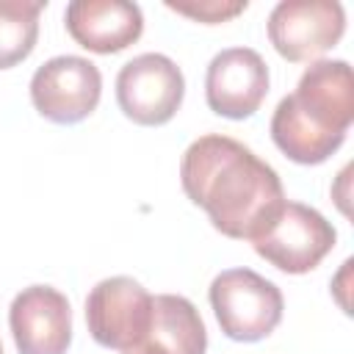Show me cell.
I'll use <instances>...</instances> for the list:
<instances>
[{
    "mask_svg": "<svg viewBox=\"0 0 354 354\" xmlns=\"http://www.w3.org/2000/svg\"><path fill=\"white\" fill-rule=\"evenodd\" d=\"M180 183L213 227L235 241H254L285 205L279 174L230 136H199L183 152Z\"/></svg>",
    "mask_w": 354,
    "mask_h": 354,
    "instance_id": "6da1fadb",
    "label": "cell"
},
{
    "mask_svg": "<svg viewBox=\"0 0 354 354\" xmlns=\"http://www.w3.org/2000/svg\"><path fill=\"white\" fill-rule=\"evenodd\" d=\"M354 122V80L348 61H313L271 116V138L301 166L332 158Z\"/></svg>",
    "mask_w": 354,
    "mask_h": 354,
    "instance_id": "7a4b0ae2",
    "label": "cell"
},
{
    "mask_svg": "<svg viewBox=\"0 0 354 354\" xmlns=\"http://www.w3.org/2000/svg\"><path fill=\"white\" fill-rule=\"evenodd\" d=\"M210 307L221 332L238 343L268 337L282 321L279 288L252 268H227L210 282Z\"/></svg>",
    "mask_w": 354,
    "mask_h": 354,
    "instance_id": "3957f363",
    "label": "cell"
},
{
    "mask_svg": "<svg viewBox=\"0 0 354 354\" xmlns=\"http://www.w3.org/2000/svg\"><path fill=\"white\" fill-rule=\"evenodd\" d=\"M335 227L315 207L285 199L252 246L274 268L285 274H307L335 249Z\"/></svg>",
    "mask_w": 354,
    "mask_h": 354,
    "instance_id": "277c9868",
    "label": "cell"
},
{
    "mask_svg": "<svg viewBox=\"0 0 354 354\" xmlns=\"http://www.w3.org/2000/svg\"><path fill=\"white\" fill-rule=\"evenodd\" d=\"M185 77L163 53H141L116 75V102L127 119L144 127L166 124L183 105Z\"/></svg>",
    "mask_w": 354,
    "mask_h": 354,
    "instance_id": "5b68a950",
    "label": "cell"
},
{
    "mask_svg": "<svg viewBox=\"0 0 354 354\" xmlns=\"http://www.w3.org/2000/svg\"><path fill=\"white\" fill-rule=\"evenodd\" d=\"M346 30L337 0H282L268 14V41L293 64H310L329 53Z\"/></svg>",
    "mask_w": 354,
    "mask_h": 354,
    "instance_id": "8992f818",
    "label": "cell"
},
{
    "mask_svg": "<svg viewBox=\"0 0 354 354\" xmlns=\"http://www.w3.org/2000/svg\"><path fill=\"white\" fill-rule=\"evenodd\" d=\"M149 290L133 277H108L97 282L86 299V324L91 337L116 351L141 343L152 326Z\"/></svg>",
    "mask_w": 354,
    "mask_h": 354,
    "instance_id": "52a82bcc",
    "label": "cell"
},
{
    "mask_svg": "<svg viewBox=\"0 0 354 354\" xmlns=\"http://www.w3.org/2000/svg\"><path fill=\"white\" fill-rule=\"evenodd\" d=\"M100 94L102 75L97 64L80 55H55L30 77L33 108L55 124L83 122L100 105Z\"/></svg>",
    "mask_w": 354,
    "mask_h": 354,
    "instance_id": "ba28073f",
    "label": "cell"
},
{
    "mask_svg": "<svg viewBox=\"0 0 354 354\" xmlns=\"http://www.w3.org/2000/svg\"><path fill=\"white\" fill-rule=\"evenodd\" d=\"M268 94V66L252 47H227L205 72L207 108L227 119H249Z\"/></svg>",
    "mask_w": 354,
    "mask_h": 354,
    "instance_id": "9c48e42d",
    "label": "cell"
},
{
    "mask_svg": "<svg viewBox=\"0 0 354 354\" xmlns=\"http://www.w3.org/2000/svg\"><path fill=\"white\" fill-rule=\"evenodd\" d=\"M8 326L19 354H66L72 343V307L61 290L30 285L14 296Z\"/></svg>",
    "mask_w": 354,
    "mask_h": 354,
    "instance_id": "30bf717a",
    "label": "cell"
},
{
    "mask_svg": "<svg viewBox=\"0 0 354 354\" xmlns=\"http://www.w3.org/2000/svg\"><path fill=\"white\" fill-rule=\"evenodd\" d=\"M64 22L80 47L100 55L122 53L144 30L141 8L127 0H72Z\"/></svg>",
    "mask_w": 354,
    "mask_h": 354,
    "instance_id": "8fae6325",
    "label": "cell"
},
{
    "mask_svg": "<svg viewBox=\"0 0 354 354\" xmlns=\"http://www.w3.org/2000/svg\"><path fill=\"white\" fill-rule=\"evenodd\" d=\"M207 332L199 310L174 293L152 299V326L141 343L122 354H205Z\"/></svg>",
    "mask_w": 354,
    "mask_h": 354,
    "instance_id": "7c38bea8",
    "label": "cell"
},
{
    "mask_svg": "<svg viewBox=\"0 0 354 354\" xmlns=\"http://www.w3.org/2000/svg\"><path fill=\"white\" fill-rule=\"evenodd\" d=\"M44 6L41 0H0V69H11L33 53Z\"/></svg>",
    "mask_w": 354,
    "mask_h": 354,
    "instance_id": "4fadbf2b",
    "label": "cell"
},
{
    "mask_svg": "<svg viewBox=\"0 0 354 354\" xmlns=\"http://www.w3.org/2000/svg\"><path fill=\"white\" fill-rule=\"evenodd\" d=\"M166 8L183 14V17H191L196 22H205V25H218V22H227L232 17H238L241 11H246V0H188V3H166Z\"/></svg>",
    "mask_w": 354,
    "mask_h": 354,
    "instance_id": "5bb4252c",
    "label": "cell"
},
{
    "mask_svg": "<svg viewBox=\"0 0 354 354\" xmlns=\"http://www.w3.org/2000/svg\"><path fill=\"white\" fill-rule=\"evenodd\" d=\"M0 354H3V346H0Z\"/></svg>",
    "mask_w": 354,
    "mask_h": 354,
    "instance_id": "9a60e30c",
    "label": "cell"
}]
</instances>
